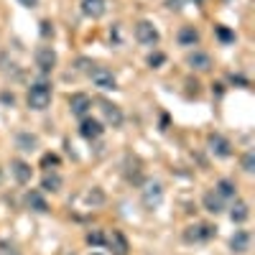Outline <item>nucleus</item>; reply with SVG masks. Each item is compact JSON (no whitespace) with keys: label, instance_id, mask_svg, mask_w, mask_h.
I'll return each instance as SVG.
<instances>
[{"label":"nucleus","instance_id":"f257e3e1","mask_svg":"<svg viewBox=\"0 0 255 255\" xmlns=\"http://www.w3.org/2000/svg\"><path fill=\"white\" fill-rule=\"evenodd\" d=\"M26 102L31 110H46L51 105V84L49 82H36L28 87V95H26Z\"/></svg>","mask_w":255,"mask_h":255},{"label":"nucleus","instance_id":"f03ea898","mask_svg":"<svg viewBox=\"0 0 255 255\" xmlns=\"http://www.w3.org/2000/svg\"><path fill=\"white\" fill-rule=\"evenodd\" d=\"M135 41H138L140 46H158L161 36H158V31L153 28L151 20H140V23L135 26Z\"/></svg>","mask_w":255,"mask_h":255},{"label":"nucleus","instance_id":"7ed1b4c3","mask_svg":"<svg viewBox=\"0 0 255 255\" xmlns=\"http://www.w3.org/2000/svg\"><path fill=\"white\" fill-rule=\"evenodd\" d=\"M90 79L95 82V87H100V90H118L115 74L110 69H105V67H97V64L90 69Z\"/></svg>","mask_w":255,"mask_h":255},{"label":"nucleus","instance_id":"20e7f679","mask_svg":"<svg viewBox=\"0 0 255 255\" xmlns=\"http://www.w3.org/2000/svg\"><path fill=\"white\" fill-rule=\"evenodd\" d=\"M215 238V227L212 225H189L184 230V240L186 243H207Z\"/></svg>","mask_w":255,"mask_h":255},{"label":"nucleus","instance_id":"39448f33","mask_svg":"<svg viewBox=\"0 0 255 255\" xmlns=\"http://www.w3.org/2000/svg\"><path fill=\"white\" fill-rule=\"evenodd\" d=\"M163 202V186L158 181H148L143 189V207L145 209H158V204Z\"/></svg>","mask_w":255,"mask_h":255},{"label":"nucleus","instance_id":"423d86ee","mask_svg":"<svg viewBox=\"0 0 255 255\" xmlns=\"http://www.w3.org/2000/svg\"><path fill=\"white\" fill-rule=\"evenodd\" d=\"M207 145H209V151L215 153L217 158H230V156H232V145H230V140L222 138L220 133H212V135L207 138Z\"/></svg>","mask_w":255,"mask_h":255},{"label":"nucleus","instance_id":"0eeeda50","mask_svg":"<svg viewBox=\"0 0 255 255\" xmlns=\"http://www.w3.org/2000/svg\"><path fill=\"white\" fill-rule=\"evenodd\" d=\"M33 59H36V67H38L41 72H51V69L56 67V51H54L51 46H38Z\"/></svg>","mask_w":255,"mask_h":255},{"label":"nucleus","instance_id":"6e6552de","mask_svg":"<svg viewBox=\"0 0 255 255\" xmlns=\"http://www.w3.org/2000/svg\"><path fill=\"white\" fill-rule=\"evenodd\" d=\"M102 123L100 120H95V118H82V125H79V133H82V138H87V140H97L100 135H102Z\"/></svg>","mask_w":255,"mask_h":255},{"label":"nucleus","instance_id":"1a4fd4ad","mask_svg":"<svg viewBox=\"0 0 255 255\" xmlns=\"http://www.w3.org/2000/svg\"><path fill=\"white\" fill-rule=\"evenodd\" d=\"M90 108H92V100H90L87 95L77 92V95H72V97H69V110H72V115L84 118V115L90 113Z\"/></svg>","mask_w":255,"mask_h":255},{"label":"nucleus","instance_id":"9d476101","mask_svg":"<svg viewBox=\"0 0 255 255\" xmlns=\"http://www.w3.org/2000/svg\"><path fill=\"white\" fill-rule=\"evenodd\" d=\"M10 174L18 184H28L31 181V166L26 161H20V158H13L10 161Z\"/></svg>","mask_w":255,"mask_h":255},{"label":"nucleus","instance_id":"9b49d317","mask_svg":"<svg viewBox=\"0 0 255 255\" xmlns=\"http://www.w3.org/2000/svg\"><path fill=\"white\" fill-rule=\"evenodd\" d=\"M186 64L191 69H197V72H207V69H212V56L204 54V51H191L186 56Z\"/></svg>","mask_w":255,"mask_h":255},{"label":"nucleus","instance_id":"f8f14e48","mask_svg":"<svg viewBox=\"0 0 255 255\" xmlns=\"http://www.w3.org/2000/svg\"><path fill=\"white\" fill-rule=\"evenodd\" d=\"M230 250L232 253H248L250 250V232L248 230H238L230 238Z\"/></svg>","mask_w":255,"mask_h":255},{"label":"nucleus","instance_id":"ddd939ff","mask_svg":"<svg viewBox=\"0 0 255 255\" xmlns=\"http://www.w3.org/2000/svg\"><path fill=\"white\" fill-rule=\"evenodd\" d=\"M102 115H105V120H108V125H113V128L123 125V110L113 102H102Z\"/></svg>","mask_w":255,"mask_h":255},{"label":"nucleus","instance_id":"4468645a","mask_svg":"<svg viewBox=\"0 0 255 255\" xmlns=\"http://www.w3.org/2000/svg\"><path fill=\"white\" fill-rule=\"evenodd\" d=\"M202 204H204L207 212H212V215H220V212H225V199L217 194V191H207L204 199H202Z\"/></svg>","mask_w":255,"mask_h":255},{"label":"nucleus","instance_id":"2eb2a0df","mask_svg":"<svg viewBox=\"0 0 255 255\" xmlns=\"http://www.w3.org/2000/svg\"><path fill=\"white\" fill-rule=\"evenodd\" d=\"M26 207L28 209H33V212H49V204H46V199H44V194L41 191H36V189H31L28 194H26Z\"/></svg>","mask_w":255,"mask_h":255},{"label":"nucleus","instance_id":"dca6fc26","mask_svg":"<svg viewBox=\"0 0 255 255\" xmlns=\"http://www.w3.org/2000/svg\"><path fill=\"white\" fill-rule=\"evenodd\" d=\"M105 243H108V245L113 248V253H115V255H128V250H130V248H128L125 235H123L120 230H113V235H110L108 240H105Z\"/></svg>","mask_w":255,"mask_h":255},{"label":"nucleus","instance_id":"f3484780","mask_svg":"<svg viewBox=\"0 0 255 255\" xmlns=\"http://www.w3.org/2000/svg\"><path fill=\"white\" fill-rule=\"evenodd\" d=\"M248 217H250V207H248V202L238 199L235 204H232V209H230V220L235 222V225H243V222H248Z\"/></svg>","mask_w":255,"mask_h":255},{"label":"nucleus","instance_id":"a211bd4d","mask_svg":"<svg viewBox=\"0 0 255 255\" xmlns=\"http://www.w3.org/2000/svg\"><path fill=\"white\" fill-rule=\"evenodd\" d=\"M82 13L90 18H102L105 15V0H82Z\"/></svg>","mask_w":255,"mask_h":255},{"label":"nucleus","instance_id":"6ab92c4d","mask_svg":"<svg viewBox=\"0 0 255 255\" xmlns=\"http://www.w3.org/2000/svg\"><path fill=\"white\" fill-rule=\"evenodd\" d=\"M15 145L20 148V151L31 153V151H36V148H38V135H33V133H18L15 135Z\"/></svg>","mask_w":255,"mask_h":255},{"label":"nucleus","instance_id":"aec40b11","mask_svg":"<svg viewBox=\"0 0 255 255\" xmlns=\"http://www.w3.org/2000/svg\"><path fill=\"white\" fill-rule=\"evenodd\" d=\"M197 41H199V33L191 28V26H184V28L179 31V44H181V46H194Z\"/></svg>","mask_w":255,"mask_h":255},{"label":"nucleus","instance_id":"412c9836","mask_svg":"<svg viewBox=\"0 0 255 255\" xmlns=\"http://www.w3.org/2000/svg\"><path fill=\"white\" fill-rule=\"evenodd\" d=\"M215 191H217V194H220L222 199H235V194H238V186L232 184L230 179H222V181L217 184V189H215Z\"/></svg>","mask_w":255,"mask_h":255},{"label":"nucleus","instance_id":"4be33fe9","mask_svg":"<svg viewBox=\"0 0 255 255\" xmlns=\"http://www.w3.org/2000/svg\"><path fill=\"white\" fill-rule=\"evenodd\" d=\"M61 184H64V181H61L59 174H46L44 179H41V189H44V191H51V194L61 189Z\"/></svg>","mask_w":255,"mask_h":255},{"label":"nucleus","instance_id":"5701e85b","mask_svg":"<svg viewBox=\"0 0 255 255\" xmlns=\"http://www.w3.org/2000/svg\"><path fill=\"white\" fill-rule=\"evenodd\" d=\"M215 31H217V38L222 41V44H232V41H235V33H232L230 28H225V26H217Z\"/></svg>","mask_w":255,"mask_h":255},{"label":"nucleus","instance_id":"b1692460","mask_svg":"<svg viewBox=\"0 0 255 255\" xmlns=\"http://www.w3.org/2000/svg\"><path fill=\"white\" fill-rule=\"evenodd\" d=\"M105 240H108V238L102 235V230H92V232H87V243L95 245V248H97V245H105Z\"/></svg>","mask_w":255,"mask_h":255},{"label":"nucleus","instance_id":"393cba45","mask_svg":"<svg viewBox=\"0 0 255 255\" xmlns=\"http://www.w3.org/2000/svg\"><path fill=\"white\" fill-rule=\"evenodd\" d=\"M0 255H20V250L10 240H0Z\"/></svg>","mask_w":255,"mask_h":255},{"label":"nucleus","instance_id":"a878e982","mask_svg":"<svg viewBox=\"0 0 255 255\" xmlns=\"http://www.w3.org/2000/svg\"><path fill=\"white\" fill-rule=\"evenodd\" d=\"M243 171H248V174L255 171V151H248L243 156Z\"/></svg>","mask_w":255,"mask_h":255},{"label":"nucleus","instance_id":"bb28decb","mask_svg":"<svg viewBox=\"0 0 255 255\" xmlns=\"http://www.w3.org/2000/svg\"><path fill=\"white\" fill-rule=\"evenodd\" d=\"M87 202H90V204H102V202H105V194H102L100 189H92L90 194H87Z\"/></svg>","mask_w":255,"mask_h":255},{"label":"nucleus","instance_id":"cd10ccee","mask_svg":"<svg viewBox=\"0 0 255 255\" xmlns=\"http://www.w3.org/2000/svg\"><path fill=\"white\" fill-rule=\"evenodd\" d=\"M163 61H166V56L156 51V54H151V56H148V67H161Z\"/></svg>","mask_w":255,"mask_h":255},{"label":"nucleus","instance_id":"c85d7f7f","mask_svg":"<svg viewBox=\"0 0 255 255\" xmlns=\"http://www.w3.org/2000/svg\"><path fill=\"white\" fill-rule=\"evenodd\" d=\"M41 166H44V168H51V166H59V156H54V153H49V156H44V158H41Z\"/></svg>","mask_w":255,"mask_h":255},{"label":"nucleus","instance_id":"c756f323","mask_svg":"<svg viewBox=\"0 0 255 255\" xmlns=\"http://www.w3.org/2000/svg\"><path fill=\"white\" fill-rule=\"evenodd\" d=\"M230 82H232V84H243V87L248 84V79H245V77H240V74H230Z\"/></svg>","mask_w":255,"mask_h":255},{"label":"nucleus","instance_id":"7c9ffc66","mask_svg":"<svg viewBox=\"0 0 255 255\" xmlns=\"http://www.w3.org/2000/svg\"><path fill=\"white\" fill-rule=\"evenodd\" d=\"M51 23L49 20H44V23H41V36H49V33H54V28H49Z\"/></svg>","mask_w":255,"mask_h":255},{"label":"nucleus","instance_id":"2f4dec72","mask_svg":"<svg viewBox=\"0 0 255 255\" xmlns=\"http://www.w3.org/2000/svg\"><path fill=\"white\" fill-rule=\"evenodd\" d=\"M18 3L23 5V8H36V5H38V0H18Z\"/></svg>","mask_w":255,"mask_h":255},{"label":"nucleus","instance_id":"473e14b6","mask_svg":"<svg viewBox=\"0 0 255 255\" xmlns=\"http://www.w3.org/2000/svg\"><path fill=\"white\" fill-rule=\"evenodd\" d=\"M166 3H168L171 10H181V0H166Z\"/></svg>","mask_w":255,"mask_h":255},{"label":"nucleus","instance_id":"72a5a7b5","mask_svg":"<svg viewBox=\"0 0 255 255\" xmlns=\"http://www.w3.org/2000/svg\"><path fill=\"white\" fill-rule=\"evenodd\" d=\"M0 100H3L5 105H13V102H15V97H13V95H8V92H3V95H0Z\"/></svg>","mask_w":255,"mask_h":255},{"label":"nucleus","instance_id":"f704fd0d","mask_svg":"<svg viewBox=\"0 0 255 255\" xmlns=\"http://www.w3.org/2000/svg\"><path fill=\"white\" fill-rule=\"evenodd\" d=\"M212 90H215V95H217V97L225 92V90H222V84H212Z\"/></svg>","mask_w":255,"mask_h":255},{"label":"nucleus","instance_id":"c9c22d12","mask_svg":"<svg viewBox=\"0 0 255 255\" xmlns=\"http://www.w3.org/2000/svg\"><path fill=\"white\" fill-rule=\"evenodd\" d=\"M197 3H202V0H197Z\"/></svg>","mask_w":255,"mask_h":255},{"label":"nucleus","instance_id":"e433bc0d","mask_svg":"<svg viewBox=\"0 0 255 255\" xmlns=\"http://www.w3.org/2000/svg\"><path fill=\"white\" fill-rule=\"evenodd\" d=\"M95 255H100V253H95Z\"/></svg>","mask_w":255,"mask_h":255}]
</instances>
